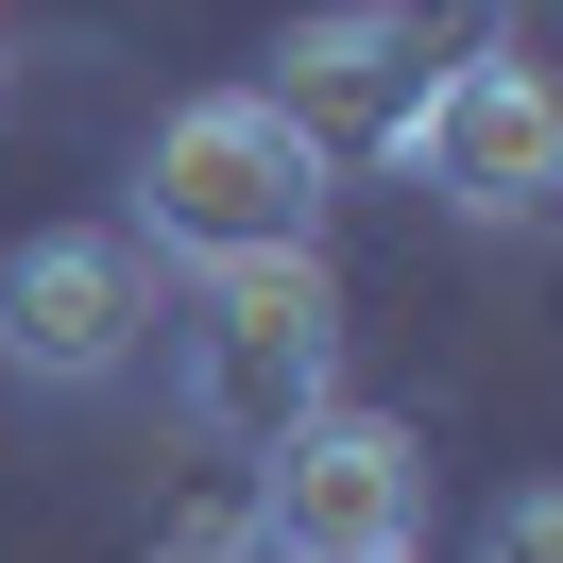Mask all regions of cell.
Segmentation results:
<instances>
[{"mask_svg":"<svg viewBox=\"0 0 563 563\" xmlns=\"http://www.w3.org/2000/svg\"><path fill=\"white\" fill-rule=\"evenodd\" d=\"M393 154H410L461 222H529V206L563 188V103H547L529 52H461V69H427V103H410Z\"/></svg>","mask_w":563,"mask_h":563,"instance_id":"cell-5","label":"cell"},{"mask_svg":"<svg viewBox=\"0 0 563 563\" xmlns=\"http://www.w3.org/2000/svg\"><path fill=\"white\" fill-rule=\"evenodd\" d=\"M324 137L290 103H256V86H206V103L154 120L137 154V222L120 240L137 256H188V274H240V256H324Z\"/></svg>","mask_w":563,"mask_h":563,"instance_id":"cell-1","label":"cell"},{"mask_svg":"<svg viewBox=\"0 0 563 563\" xmlns=\"http://www.w3.org/2000/svg\"><path fill=\"white\" fill-rule=\"evenodd\" d=\"M172 393H188V427H206L222 461H274L308 410H342V274H324V256H240V274H206Z\"/></svg>","mask_w":563,"mask_h":563,"instance_id":"cell-2","label":"cell"},{"mask_svg":"<svg viewBox=\"0 0 563 563\" xmlns=\"http://www.w3.org/2000/svg\"><path fill=\"white\" fill-rule=\"evenodd\" d=\"M137 342H154V256L120 222H52L0 256V376L18 393H103L137 376Z\"/></svg>","mask_w":563,"mask_h":563,"instance_id":"cell-4","label":"cell"},{"mask_svg":"<svg viewBox=\"0 0 563 563\" xmlns=\"http://www.w3.org/2000/svg\"><path fill=\"white\" fill-rule=\"evenodd\" d=\"M206 563H222V547H206Z\"/></svg>","mask_w":563,"mask_h":563,"instance_id":"cell-8","label":"cell"},{"mask_svg":"<svg viewBox=\"0 0 563 563\" xmlns=\"http://www.w3.org/2000/svg\"><path fill=\"white\" fill-rule=\"evenodd\" d=\"M256 103H290L324 137V103H393V137H410V0H324V18H290L274 35V86H256Z\"/></svg>","mask_w":563,"mask_h":563,"instance_id":"cell-6","label":"cell"},{"mask_svg":"<svg viewBox=\"0 0 563 563\" xmlns=\"http://www.w3.org/2000/svg\"><path fill=\"white\" fill-rule=\"evenodd\" d=\"M427 529V444L393 410H308L256 461V563H410Z\"/></svg>","mask_w":563,"mask_h":563,"instance_id":"cell-3","label":"cell"},{"mask_svg":"<svg viewBox=\"0 0 563 563\" xmlns=\"http://www.w3.org/2000/svg\"><path fill=\"white\" fill-rule=\"evenodd\" d=\"M478 563H563V495L512 478V495H495V529H478Z\"/></svg>","mask_w":563,"mask_h":563,"instance_id":"cell-7","label":"cell"}]
</instances>
